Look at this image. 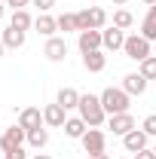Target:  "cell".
Masks as SVG:
<instances>
[{
  "label": "cell",
  "instance_id": "obj_1",
  "mask_svg": "<svg viewBox=\"0 0 156 159\" xmlns=\"http://www.w3.org/2000/svg\"><path fill=\"white\" fill-rule=\"evenodd\" d=\"M77 113L86 119L89 129H101V125L107 122V110H104V104H101V95H92V92H86V95L80 98Z\"/></svg>",
  "mask_w": 156,
  "mask_h": 159
},
{
  "label": "cell",
  "instance_id": "obj_2",
  "mask_svg": "<svg viewBox=\"0 0 156 159\" xmlns=\"http://www.w3.org/2000/svg\"><path fill=\"white\" fill-rule=\"evenodd\" d=\"M101 104H104L107 116H113V113H129V107H132V95H129L122 86H107V89L101 92Z\"/></svg>",
  "mask_w": 156,
  "mask_h": 159
},
{
  "label": "cell",
  "instance_id": "obj_3",
  "mask_svg": "<svg viewBox=\"0 0 156 159\" xmlns=\"http://www.w3.org/2000/svg\"><path fill=\"white\" fill-rule=\"evenodd\" d=\"M122 52H126V58H132V61H141L144 58H150L153 55V43L147 37H141V34H129L126 37V46H122Z\"/></svg>",
  "mask_w": 156,
  "mask_h": 159
},
{
  "label": "cell",
  "instance_id": "obj_4",
  "mask_svg": "<svg viewBox=\"0 0 156 159\" xmlns=\"http://www.w3.org/2000/svg\"><path fill=\"white\" fill-rule=\"evenodd\" d=\"M25 141H28V132H25V129H21L19 122H16V125L3 129V135H0V150L6 153V150H16V147H25Z\"/></svg>",
  "mask_w": 156,
  "mask_h": 159
},
{
  "label": "cell",
  "instance_id": "obj_5",
  "mask_svg": "<svg viewBox=\"0 0 156 159\" xmlns=\"http://www.w3.org/2000/svg\"><path fill=\"white\" fill-rule=\"evenodd\" d=\"M67 52H71V46H67V40L58 37V34L49 37V40H46V46H43V55H46L49 61H55V64L67 58Z\"/></svg>",
  "mask_w": 156,
  "mask_h": 159
},
{
  "label": "cell",
  "instance_id": "obj_6",
  "mask_svg": "<svg viewBox=\"0 0 156 159\" xmlns=\"http://www.w3.org/2000/svg\"><path fill=\"white\" fill-rule=\"evenodd\" d=\"M107 129L117 135V138H126L132 129H138V122L132 113H113V116H107Z\"/></svg>",
  "mask_w": 156,
  "mask_h": 159
},
{
  "label": "cell",
  "instance_id": "obj_7",
  "mask_svg": "<svg viewBox=\"0 0 156 159\" xmlns=\"http://www.w3.org/2000/svg\"><path fill=\"white\" fill-rule=\"evenodd\" d=\"M122 46H126V31H122V28L113 25V28H104V31H101V49H104V52H117Z\"/></svg>",
  "mask_w": 156,
  "mask_h": 159
},
{
  "label": "cell",
  "instance_id": "obj_8",
  "mask_svg": "<svg viewBox=\"0 0 156 159\" xmlns=\"http://www.w3.org/2000/svg\"><path fill=\"white\" fill-rule=\"evenodd\" d=\"M43 122H46V129H64L67 110L61 107L58 101H55V104H46V107H43Z\"/></svg>",
  "mask_w": 156,
  "mask_h": 159
},
{
  "label": "cell",
  "instance_id": "obj_9",
  "mask_svg": "<svg viewBox=\"0 0 156 159\" xmlns=\"http://www.w3.org/2000/svg\"><path fill=\"white\" fill-rule=\"evenodd\" d=\"M80 144H83V150H86V153H104L107 135H104L101 129H89V132L80 138Z\"/></svg>",
  "mask_w": 156,
  "mask_h": 159
},
{
  "label": "cell",
  "instance_id": "obj_10",
  "mask_svg": "<svg viewBox=\"0 0 156 159\" xmlns=\"http://www.w3.org/2000/svg\"><path fill=\"white\" fill-rule=\"evenodd\" d=\"M147 132L144 129H132L126 138H122V147H126V153H141V150H147Z\"/></svg>",
  "mask_w": 156,
  "mask_h": 159
},
{
  "label": "cell",
  "instance_id": "obj_11",
  "mask_svg": "<svg viewBox=\"0 0 156 159\" xmlns=\"http://www.w3.org/2000/svg\"><path fill=\"white\" fill-rule=\"evenodd\" d=\"M83 67H86L89 74H101V70L107 67V55H104V49H92V52H83Z\"/></svg>",
  "mask_w": 156,
  "mask_h": 159
},
{
  "label": "cell",
  "instance_id": "obj_12",
  "mask_svg": "<svg viewBox=\"0 0 156 159\" xmlns=\"http://www.w3.org/2000/svg\"><path fill=\"white\" fill-rule=\"evenodd\" d=\"M147 86H150V80L141 77L138 70H135V74H126V77H122V89H126L132 98H135V95H144V92H147Z\"/></svg>",
  "mask_w": 156,
  "mask_h": 159
},
{
  "label": "cell",
  "instance_id": "obj_13",
  "mask_svg": "<svg viewBox=\"0 0 156 159\" xmlns=\"http://www.w3.org/2000/svg\"><path fill=\"white\" fill-rule=\"evenodd\" d=\"M19 125L25 129V132H31V129H40V125H46L43 122V110L40 107H25L19 113Z\"/></svg>",
  "mask_w": 156,
  "mask_h": 159
},
{
  "label": "cell",
  "instance_id": "obj_14",
  "mask_svg": "<svg viewBox=\"0 0 156 159\" xmlns=\"http://www.w3.org/2000/svg\"><path fill=\"white\" fill-rule=\"evenodd\" d=\"M34 28H37V34H43V37H55L58 34V19L55 16H49V12H40L37 19H34Z\"/></svg>",
  "mask_w": 156,
  "mask_h": 159
},
{
  "label": "cell",
  "instance_id": "obj_15",
  "mask_svg": "<svg viewBox=\"0 0 156 159\" xmlns=\"http://www.w3.org/2000/svg\"><path fill=\"white\" fill-rule=\"evenodd\" d=\"M77 46H80V52L101 49V31H80L77 34Z\"/></svg>",
  "mask_w": 156,
  "mask_h": 159
},
{
  "label": "cell",
  "instance_id": "obj_16",
  "mask_svg": "<svg viewBox=\"0 0 156 159\" xmlns=\"http://www.w3.org/2000/svg\"><path fill=\"white\" fill-rule=\"evenodd\" d=\"M80 98H83V95H80L74 86H64V89H58V95H55V101H58L64 110H77V107H80Z\"/></svg>",
  "mask_w": 156,
  "mask_h": 159
},
{
  "label": "cell",
  "instance_id": "obj_17",
  "mask_svg": "<svg viewBox=\"0 0 156 159\" xmlns=\"http://www.w3.org/2000/svg\"><path fill=\"white\" fill-rule=\"evenodd\" d=\"M86 132H89V125H86V119L80 116H67V122H64V135H67V138H83V135H86Z\"/></svg>",
  "mask_w": 156,
  "mask_h": 159
},
{
  "label": "cell",
  "instance_id": "obj_18",
  "mask_svg": "<svg viewBox=\"0 0 156 159\" xmlns=\"http://www.w3.org/2000/svg\"><path fill=\"white\" fill-rule=\"evenodd\" d=\"M3 46L6 49H21L25 46V31H19V28H12V25H6V31H3Z\"/></svg>",
  "mask_w": 156,
  "mask_h": 159
},
{
  "label": "cell",
  "instance_id": "obj_19",
  "mask_svg": "<svg viewBox=\"0 0 156 159\" xmlns=\"http://www.w3.org/2000/svg\"><path fill=\"white\" fill-rule=\"evenodd\" d=\"M141 37H147L150 43H156V3L147 9V16L141 21Z\"/></svg>",
  "mask_w": 156,
  "mask_h": 159
},
{
  "label": "cell",
  "instance_id": "obj_20",
  "mask_svg": "<svg viewBox=\"0 0 156 159\" xmlns=\"http://www.w3.org/2000/svg\"><path fill=\"white\" fill-rule=\"evenodd\" d=\"M9 25L28 34V28H34V16H31L28 9H12V16H9Z\"/></svg>",
  "mask_w": 156,
  "mask_h": 159
},
{
  "label": "cell",
  "instance_id": "obj_21",
  "mask_svg": "<svg viewBox=\"0 0 156 159\" xmlns=\"http://www.w3.org/2000/svg\"><path fill=\"white\" fill-rule=\"evenodd\" d=\"M86 12H89V28H92V31H104L107 12H104L101 6H86Z\"/></svg>",
  "mask_w": 156,
  "mask_h": 159
},
{
  "label": "cell",
  "instance_id": "obj_22",
  "mask_svg": "<svg viewBox=\"0 0 156 159\" xmlns=\"http://www.w3.org/2000/svg\"><path fill=\"white\" fill-rule=\"evenodd\" d=\"M28 144H31L34 150H43V147L49 144V129H46V125H40V129H31V132H28Z\"/></svg>",
  "mask_w": 156,
  "mask_h": 159
},
{
  "label": "cell",
  "instance_id": "obj_23",
  "mask_svg": "<svg viewBox=\"0 0 156 159\" xmlns=\"http://www.w3.org/2000/svg\"><path fill=\"white\" fill-rule=\"evenodd\" d=\"M58 19V31L61 34H77V12H61Z\"/></svg>",
  "mask_w": 156,
  "mask_h": 159
},
{
  "label": "cell",
  "instance_id": "obj_24",
  "mask_svg": "<svg viewBox=\"0 0 156 159\" xmlns=\"http://www.w3.org/2000/svg\"><path fill=\"white\" fill-rule=\"evenodd\" d=\"M113 25L126 31V28H132V25H135V16H132L129 9H117V12H113Z\"/></svg>",
  "mask_w": 156,
  "mask_h": 159
},
{
  "label": "cell",
  "instance_id": "obj_25",
  "mask_svg": "<svg viewBox=\"0 0 156 159\" xmlns=\"http://www.w3.org/2000/svg\"><path fill=\"white\" fill-rule=\"evenodd\" d=\"M138 74L147 80H156V55H150V58H144L141 64H138Z\"/></svg>",
  "mask_w": 156,
  "mask_h": 159
},
{
  "label": "cell",
  "instance_id": "obj_26",
  "mask_svg": "<svg viewBox=\"0 0 156 159\" xmlns=\"http://www.w3.org/2000/svg\"><path fill=\"white\" fill-rule=\"evenodd\" d=\"M141 129L147 132V138H156V113H150V116H144V122H141Z\"/></svg>",
  "mask_w": 156,
  "mask_h": 159
},
{
  "label": "cell",
  "instance_id": "obj_27",
  "mask_svg": "<svg viewBox=\"0 0 156 159\" xmlns=\"http://www.w3.org/2000/svg\"><path fill=\"white\" fill-rule=\"evenodd\" d=\"M3 159H31V156L25 153V147H16V150H6V153H3Z\"/></svg>",
  "mask_w": 156,
  "mask_h": 159
},
{
  "label": "cell",
  "instance_id": "obj_28",
  "mask_svg": "<svg viewBox=\"0 0 156 159\" xmlns=\"http://www.w3.org/2000/svg\"><path fill=\"white\" fill-rule=\"evenodd\" d=\"M34 6H37L40 12H52V6H55V0H31Z\"/></svg>",
  "mask_w": 156,
  "mask_h": 159
},
{
  "label": "cell",
  "instance_id": "obj_29",
  "mask_svg": "<svg viewBox=\"0 0 156 159\" xmlns=\"http://www.w3.org/2000/svg\"><path fill=\"white\" fill-rule=\"evenodd\" d=\"M6 6L9 9H25V6H31V0H6Z\"/></svg>",
  "mask_w": 156,
  "mask_h": 159
},
{
  "label": "cell",
  "instance_id": "obj_30",
  "mask_svg": "<svg viewBox=\"0 0 156 159\" xmlns=\"http://www.w3.org/2000/svg\"><path fill=\"white\" fill-rule=\"evenodd\" d=\"M132 159H156V153H153V147H147V150H141V153H135Z\"/></svg>",
  "mask_w": 156,
  "mask_h": 159
},
{
  "label": "cell",
  "instance_id": "obj_31",
  "mask_svg": "<svg viewBox=\"0 0 156 159\" xmlns=\"http://www.w3.org/2000/svg\"><path fill=\"white\" fill-rule=\"evenodd\" d=\"M86 159H110V156H107V153H89Z\"/></svg>",
  "mask_w": 156,
  "mask_h": 159
},
{
  "label": "cell",
  "instance_id": "obj_32",
  "mask_svg": "<svg viewBox=\"0 0 156 159\" xmlns=\"http://www.w3.org/2000/svg\"><path fill=\"white\" fill-rule=\"evenodd\" d=\"M31 159H52V156H49V153H34Z\"/></svg>",
  "mask_w": 156,
  "mask_h": 159
},
{
  "label": "cell",
  "instance_id": "obj_33",
  "mask_svg": "<svg viewBox=\"0 0 156 159\" xmlns=\"http://www.w3.org/2000/svg\"><path fill=\"white\" fill-rule=\"evenodd\" d=\"M3 16H6V3H0V21H3Z\"/></svg>",
  "mask_w": 156,
  "mask_h": 159
},
{
  "label": "cell",
  "instance_id": "obj_34",
  "mask_svg": "<svg viewBox=\"0 0 156 159\" xmlns=\"http://www.w3.org/2000/svg\"><path fill=\"white\" fill-rule=\"evenodd\" d=\"M126 3H129V0H113V6H126Z\"/></svg>",
  "mask_w": 156,
  "mask_h": 159
},
{
  "label": "cell",
  "instance_id": "obj_35",
  "mask_svg": "<svg viewBox=\"0 0 156 159\" xmlns=\"http://www.w3.org/2000/svg\"><path fill=\"white\" fill-rule=\"evenodd\" d=\"M3 49H6V46H3V40H0V58H3Z\"/></svg>",
  "mask_w": 156,
  "mask_h": 159
},
{
  "label": "cell",
  "instance_id": "obj_36",
  "mask_svg": "<svg viewBox=\"0 0 156 159\" xmlns=\"http://www.w3.org/2000/svg\"><path fill=\"white\" fill-rule=\"evenodd\" d=\"M141 3H147V6H153V3H156V0H141Z\"/></svg>",
  "mask_w": 156,
  "mask_h": 159
},
{
  "label": "cell",
  "instance_id": "obj_37",
  "mask_svg": "<svg viewBox=\"0 0 156 159\" xmlns=\"http://www.w3.org/2000/svg\"><path fill=\"white\" fill-rule=\"evenodd\" d=\"M153 55H156V43H153Z\"/></svg>",
  "mask_w": 156,
  "mask_h": 159
},
{
  "label": "cell",
  "instance_id": "obj_38",
  "mask_svg": "<svg viewBox=\"0 0 156 159\" xmlns=\"http://www.w3.org/2000/svg\"><path fill=\"white\" fill-rule=\"evenodd\" d=\"M0 159H3V150H0Z\"/></svg>",
  "mask_w": 156,
  "mask_h": 159
},
{
  "label": "cell",
  "instance_id": "obj_39",
  "mask_svg": "<svg viewBox=\"0 0 156 159\" xmlns=\"http://www.w3.org/2000/svg\"><path fill=\"white\" fill-rule=\"evenodd\" d=\"M153 153H156V144H153Z\"/></svg>",
  "mask_w": 156,
  "mask_h": 159
}]
</instances>
